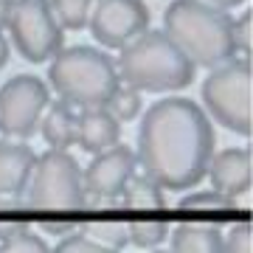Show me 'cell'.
Listing matches in <instances>:
<instances>
[{"mask_svg": "<svg viewBox=\"0 0 253 253\" xmlns=\"http://www.w3.org/2000/svg\"><path fill=\"white\" fill-rule=\"evenodd\" d=\"M214 126L191 99H161L138 126V161L163 189H194L214 155Z\"/></svg>", "mask_w": 253, "mask_h": 253, "instance_id": "1", "label": "cell"}, {"mask_svg": "<svg viewBox=\"0 0 253 253\" xmlns=\"http://www.w3.org/2000/svg\"><path fill=\"white\" fill-rule=\"evenodd\" d=\"M163 34L200 68H217L236 54L234 20L203 0H172L163 14Z\"/></svg>", "mask_w": 253, "mask_h": 253, "instance_id": "2", "label": "cell"}, {"mask_svg": "<svg viewBox=\"0 0 253 253\" xmlns=\"http://www.w3.org/2000/svg\"><path fill=\"white\" fill-rule=\"evenodd\" d=\"M118 79L138 93H172L194 82V65L163 31H141L118 48Z\"/></svg>", "mask_w": 253, "mask_h": 253, "instance_id": "3", "label": "cell"}, {"mask_svg": "<svg viewBox=\"0 0 253 253\" xmlns=\"http://www.w3.org/2000/svg\"><path fill=\"white\" fill-rule=\"evenodd\" d=\"M48 82L59 99L82 110L107 107L110 96L121 84L116 62L90 45L59 48L48 68Z\"/></svg>", "mask_w": 253, "mask_h": 253, "instance_id": "4", "label": "cell"}, {"mask_svg": "<svg viewBox=\"0 0 253 253\" xmlns=\"http://www.w3.org/2000/svg\"><path fill=\"white\" fill-rule=\"evenodd\" d=\"M26 203L40 211H76L84 208L87 191L76 158L65 149H48L34 161L26 186Z\"/></svg>", "mask_w": 253, "mask_h": 253, "instance_id": "5", "label": "cell"}, {"mask_svg": "<svg viewBox=\"0 0 253 253\" xmlns=\"http://www.w3.org/2000/svg\"><path fill=\"white\" fill-rule=\"evenodd\" d=\"M251 82L253 71L248 59H228L217 65L203 82V104L211 113L214 121L236 132V135H251L253 132V113H251Z\"/></svg>", "mask_w": 253, "mask_h": 253, "instance_id": "6", "label": "cell"}, {"mask_svg": "<svg viewBox=\"0 0 253 253\" xmlns=\"http://www.w3.org/2000/svg\"><path fill=\"white\" fill-rule=\"evenodd\" d=\"M6 26L26 62H48L62 48L65 31L51 9V0H11Z\"/></svg>", "mask_w": 253, "mask_h": 253, "instance_id": "7", "label": "cell"}, {"mask_svg": "<svg viewBox=\"0 0 253 253\" xmlns=\"http://www.w3.org/2000/svg\"><path fill=\"white\" fill-rule=\"evenodd\" d=\"M48 101H51L48 84L40 76L31 73L11 76L0 87V132L17 141L31 138L40 126Z\"/></svg>", "mask_w": 253, "mask_h": 253, "instance_id": "8", "label": "cell"}, {"mask_svg": "<svg viewBox=\"0 0 253 253\" xmlns=\"http://www.w3.org/2000/svg\"><path fill=\"white\" fill-rule=\"evenodd\" d=\"M87 26L99 45L121 48L132 37L146 31L149 11H146L144 0H96Z\"/></svg>", "mask_w": 253, "mask_h": 253, "instance_id": "9", "label": "cell"}, {"mask_svg": "<svg viewBox=\"0 0 253 253\" xmlns=\"http://www.w3.org/2000/svg\"><path fill=\"white\" fill-rule=\"evenodd\" d=\"M135 155L124 144H116L110 149L96 152L90 166L84 169V191L93 194L96 200H116L124 189V183L129 180V174L135 172Z\"/></svg>", "mask_w": 253, "mask_h": 253, "instance_id": "10", "label": "cell"}, {"mask_svg": "<svg viewBox=\"0 0 253 253\" xmlns=\"http://www.w3.org/2000/svg\"><path fill=\"white\" fill-rule=\"evenodd\" d=\"M208 177L214 191L225 194V197L236 200L248 194L251 189V177H253V161H251V149L245 146H234V149H222V152L211 155L208 163Z\"/></svg>", "mask_w": 253, "mask_h": 253, "instance_id": "11", "label": "cell"}, {"mask_svg": "<svg viewBox=\"0 0 253 253\" xmlns=\"http://www.w3.org/2000/svg\"><path fill=\"white\" fill-rule=\"evenodd\" d=\"M121 138V121H116V116L107 107H84L76 116V144L84 152H101L118 144Z\"/></svg>", "mask_w": 253, "mask_h": 253, "instance_id": "12", "label": "cell"}, {"mask_svg": "<svg viewBox=\"0 0 253 253\" xmlns=\"http://www.w3.org/2000/svg\"><path fill=\"white\" fill-rule=\"evenodd\" d=\"M34 161L37 155L28 144H14L9 138L0 141V200H14L26 191Z\"/></svg>", "mask_w": 253, "mask_h": 253, "instance_id": "13", "label": "cell"}, {"mask_svg": "<svg viewBox=\"0 0 253 253\" xmlns=\"http://www.w3.org/2000/svg\"><path fill=\"white\" fill-rule=\"evenodd\" d=\"M172 251L177 253H219L222 251V228L214 222H180L172 228Z\"/></svg>", "mask_w": 253, "mask_h": 253, "instance_id": "14", "label": "cell"}, {"mask_svg": "<svg viewBox=\"0 0 253 253\" xmlns=\"http://www.w3.org/2000/svg\"><path fill=\"white\" fill-rule=\"evenodd\" d=\"M42 138H45L48 146L54 149H68L71 144H76V113L71 110L68 101H48L45 113L40 118V126H37Z\"/></svg>", "mask_w": 253, "mask_h": 253, "instance_id": "15", "label": "cell"}, {"mask_svg": "<svg viewBox=\"0 0 253 253\" xmlns=\"http://www.w3.org/2000/svg\"><path fill=\"white\" fill-rule=\"evenodd\" d=\"M121 203L126 208H163L166 206V197H163V186L161 183H155L149 174H129V180L124 183V189H121Z\"/></svg>", "mask_w": 253, "mask_h": 253, "instance_id": "16", "label": "cell"}, {"mask_svg": "<svg viewBox=\"0 0 253 253\" xmlns=\"http://www.w3.org/2000/svg\"><path fill=\"white\" fill-rule=\"evenodd\" d=\"M93 3L96 0H51V9H54L59 26L68 31H82L90 20Z\"/></svg>", "mask_w": 253, "mask_h": 253, "instance_id": "17", "label": "cell"}, {"mask_svg": "<svg viewBox=\"0 0 253 253\" xmlns=\"http://www.w3.org/2000/svg\"><path fill=\"white\" fill-rule=\"evenodd\" d=\"M82 231L90 236V239H96L104 251H121V248L129 242V231H126V225L124 222H118V219L93 222V225H84Z\"/></svg>", "mask_w": 253, "mask_h": 253, "instance_id": "18", "label": "cell"}, {"mask_svg": "<svg viewBox=\"0 0 253 253\" xmlns=\"http://www.w3.org/2000/svg\"><path fill=\"white\" fill-rule=\"evenodd\" d=\"M129 231V242L138 245V248H155L161 245L169 234V225L163 219H138L132 225H126Z\"/></svg>", "mask_w": 253, "mask_h": 253, "instance_id": "19", "label": "cell"}, {"mask_svg": "<svg viewBox=\"0 0 253 253\" xmlns=\"http://www.w3.org/2000/svg\"><path fill=\"white\" fill-rule=\"evenodd\" d=\"M107 110L116 116V121H132L141 113V93L135 87H121L118 84L116 93L107 101Z\"/></svg>", "mask_w": 253, "mask_h": 253, "instance_id": "20", "label": "cell"}, {"mask_svg": "<svg viewBox=\"0 0 253 253\" xmlns=\"http://www.w3.org/2000/svg\"><path fill=\"white\" fill-rule=\"evenodd\" d=\"M0 251H9V253H45L48 245L40 239L37 234H31L28 228L23 225H14L9 234L0 239Z\"/></svg>", "mask_w": 253, "mask_h": 253, "instance_id": "21", "label": "cell"}, {"mask_svg": "<svg viewBox=\"0 0 253 253\" xmlns=\"http://www.w3.org/2000/svg\"><path fill=\"white\" fill-rule=\"evenodd\" d=\"M180 208H191V211H228L234 208V200L219 194V191H197L180 200Z\"/></svg>", "mask_w": 253, "mask_h": 253, "instance_id": "22", "label": "cell"}, {"mask_svg": "<svg viewBox=\"0 0 253 253\" xmlns=\"http://www.w3.org/2000/svg\"><path fill=\"white\" fill-rule=\"evenodd\" d=\"M79 231H82V228H79ZM56 251H59V253H107L99 242H96V239H90V236L84 234V231H82V234H76V231L68 234L62 242L56 245Z\"/></svg>", "mask_w": 253, "mask_h": 253, "instance_id": "23", "label": "cell"}, {"mask_svg": "<svg viewBox=\"0 0 253 253\" xmlns=\"http://www.w3.org/2000/svg\"><path fill=\"white\" fill-rule=\"evenodd\" d=\"M228 239H222V251H234V253H251V225L248 222H239V225H234L231 231H228Z\"/></svg>", "mask_w": 253, "mask_h": 253, "instance_id": "24", "label": "cell"}, {"mask_svg": "<svg viewBox=\"0 0 253 253\" xmlns=\"http://www.w3.org/2000/svg\"><path fill=\"white\" fill-rule=\"evenodd\" d=\"M251 23H253V14L251 11H242L239 17L234 20V42H236V54H251L253 51V42H251Z\"/></svg>", "mask_w": 253, "mask_h": 253, "instance_id": "25", "label": "cell"}, {"mask_svg": "<svg viewBox=\"0 0 253 253\" xmlns=\"http://www.w3.org/2000/svg\"><path fill=\"white\" fill-rule=\"evenodd\" d=\"M42 231H48V234H56V236H68V234H73V231H79V225L76 222H51V219H45L42 222Z\"/></svg>", "mask_w": 253, "mask_h": 253, "instance_id": "26", "label": "cell"}, {"mask_svg": "<svg viewBox=\"0 0 253 253\" xmlns=\"http://www.w3.org/2000/svg\"><path fill=\"white\" fill-rule=\"evenodd\" d=\"M208 6H217V9H236V6H242L245 0H203Z\"/></svg>", "mask_w": 253, "mask_h": 253, "instance_id": "27", "label": "cell"}, {"mask_svg": "<svg viewBox=\"0 0 253 253\" xmlns=\"http://www.w3.org/2000/svg\"><path fill=\"white\" fill-rule=\"evenodd\" d=\"M6 62H9V40L3 37V31H0V71L6 68Z\"/></svg>", "mask_w": 253, "mask_h": 253, "instance_id": "28", "label": "cell"}, {"mask_svg": "<svg viewBox=\"0 0 253 253\" xmlns=\"http://www.w3.org/2000/svg\"><path fill=\"white\" fill-rule=\"evenodd\" d=\"M9 9H11V0H0V26H6V20H9Z\"/></svg>", "mask_w": 253, "mask_h": 253, "instance_id": "29", "label": "cell"}, {"mask_svg": "<svg viewBox=\"0 0 253 253\" xmlns=\"http://www.w3.org/2000/svg\"><path fill=\"white\" fill-rule=\"evenodd\" d=\"M11 228H14V222H0V239H3V236L9 234Z\"/></svg>", "mask_w": 253, "mask_h": 253, "instance_id": "30", "label": "cell"}]
</instances>
